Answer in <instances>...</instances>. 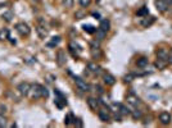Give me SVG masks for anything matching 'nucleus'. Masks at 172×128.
Returning a JSON list of instances; mask_svg holds the SVG:
<instances>
[{
    "label": "nucleus",
    "mask_w": 172,
    "mask_h": 128,
    "mask_svg": "<svg viewBox=\"0 0 172 128\" xmlns=\"http://www.w3.org/2000/svg\"><path fill=\"white\" fill-rule=\"evenodd\" d=\"M15 31L18 32L21 36H28L30 32H31V28H30V26L27 23L19 22V23L15 24Z\"/></svg>",
    "instance_id": "nucleus-1"
},
{
    "label": "nucleus",
    "mask_w": 172,
    "mask_h": 128,
    "mask_svg": "<svg viewBox=\"0 0 172 128\" xmlns=\"http://www.w3.org/2000/svg\"><path fill=\"white\" fill-rule=\"evenodd\" d=\"M41 89H42V86H41V85H39V83L31 85V89H30V93H28V95L32 99H40L41 97Z\"/></svg>",
    "instance_id": "nucleus-2"
},
{
    "label": "nucleus",
    "mask_w": 172,
    "mask_h": 128,
    "mask_svg": "<svg viewBox=\"0 0 172 128\" xmlns=\"http://www.w3.org/2000/svg\"><path fill=\"white\" fill-rule=\"evenodd\" d=\"M75 82H76L77 89H79L80 91H82V92H88V91L90 90L89 83H86V81H84L82 78H80V77H75Z\"/></svg>",
    "instance_id": "nucleus-3"
},
{
    "label": "nucleus",
    "mask_w": 172,
    "mask_h": 128,
    "mask_svg": "<svg viewBox=\"0 0 172 128\" xmlns=\"http://www.w3.org/2000/svg\"><path fill=\"white\" fill-rule=\"evenodd\" d=\"M30 89H31V85L28 82H21L18 85V87H17V90L19 91L21 95L23 96H27L28 93H30Z\"/></svg>",
    "instance_id": "nucleus-4"
},
{
    "label": "nucleus",
    "mask_w": 172,
    "mask_h": 128,
    "mask_svg": "<svg viewBox=\"0 0 172 128\" xmlns=\"http://www.w3.org/2000/svg\"><path fill=\"white\" fill-rule=\"evenodd\" d=\"M156 8H157V10L162 12V13H165L168 10V3L166 2V0H156Z\"/></svg>",
    "instance_id": "nucleus-5"
},
{
    "label": "nucleus",
    "mask_w": 172,
    "mask_h": 128,
    "mask_svg": "<svg viewBox=\"0 0 172 128\" xmlns=\"http://www.w3.org/2000/svg\"><path fill=\"white\" fill-rule=\"evenodd\" d=\"M126 100H127V102L128 104H131V105H134V106H137V105H140V99L137 97L136 95H134V93H128V95L126 96Z\"/></svg>",
    "instance_id": "nucleus-6"
},
{
    "label": "nucleus",
    "mask_w": 172,
    "mask_h": 128,
    "mask_svg": "<svg viewBox=\"0 0 172 128\" xmlns=\"http://www.w3.org/2000/svg\"><path fill=\"white\" fill-rule=\"evenodd\" d=\"M103 80H104V83L107 85V86H113V85L116 83L114 76H112L110 73H104V76H103Z\"/></svg>",
    "instance_id": "nucleus-7"
},
{
    "label": "nucleus",
    "mask_w": 172,
    "mask_h": 128,
    "mask_svg": "<svg viewBox=\"0 0 172 128\" xmlns=\"http://www.w3.org/2000/svg\"><path fill=\"white\" fill-rule=\"evenodd\" d=\"M36 32H37V35L40 39H45L48 36V30L45 26H42V24H37L36 26Z\"/></svg>",
    "instance_id": "nucleus-8"
},
{
    "label": "nucleus",
    "mask_w": 172,
    "mask_h": 128,
    "mask_svg": "<svg viewBox=\"0 0 172 128\" xmlns=\"http://www.w3.org/2000/svg\"><path fill=\"white\" fill-rule=\"evenodd\" d=\"M168 58H170V54L166 49H159L157 51V59H161V60H165V62H168Z\"/></svg>",
    "instance_id": "nucleus-9"
},
{
    "label": "nucleus",
    "mask_w": 172,
    "mask_h": 128,
    "mask_svg": "<svg viewBox=\"0 0 172 128\" xmlns=\"http://www.w3.org/2000/svg\"><path fill=\"white\" fill-rule=\"evenodd\" d=\"M88 105H89V108L92 110V112H97L98 106H99V101L95 97H88Z\"/></svg>",
    "instance_id": "nucleus-10"
},
{
    "label": "nucleus",
    "mask_w": 172,
    "mask_h": 128,
    "mask_svg": "<svg viewBox=\"0 0 172 128\" xmlns=\"http://www.w3.org/2000/svg\"><path fill=\"white\" fill-rule=\"evenodd\" d=\"M159 121H161L162 124H165V126L170 124V123H171V114H168L167 112L161 113V114H159Z\"/></svg>",
    "instance_id": "nucleus-11"
},
{
    "label": "nucleus",
    "mask_w": 172,
    "mask_h": 128,
    "mask_svg": "<svg viewBox=\"0 0 172 128\" xmlns=\"http://www.w3.org/2000/svg\"><path fill=\"white\" fill-rule=\"evenodd\" d=\"M154 21H156V18L154 17H152V15H145L144 18H143V21H141V26L143 27H149V26H152L153 23H154Z\"/></svg>",
    "instance_id": "nucleus-12"
},
{
    "label": "nucleus",
    "mask_w": 172,
    "mask_h": 128,
    "mask_svg": "<svg viewBox=\"0 0 172 128\" xmlns=\"http://www.w3.org/2000/svg\"><path fill=\"white\" fill-rule=\"evenodd\" d=\"M57 63H58V65H61V67L66 64V54H64L63 50L58 51V54H57Z\"/></svg>",
    "instance_id": "nucleus-13"
},
{
    "label": "nucleus",
    "mask_w": 172,
    "mask_h": 128,
    "mask_svg": "<svg viewBox=\"0 0 172 128\" xmlns=\"http://www.w3.org/2000/svg\"><path fill=\"white\" fill-rule=\"evenodd\" d=\"M88 69H89L91 73H94V74H99V73L101 72V68H100L97 63H92V62L88 64Z\"/></svg>",
    "instance_id": "nucleus-14"
},
{
    "label": "nucleus",
    "mask_w": 172,
    "mask_h": 128,
    "mask_svg": "<svg viewBox=\"0 0 172 128\" xmlns=\"http://www.w3.org/2000/svg\"><path fill=\"white\" fill-rule=\"evenodd\" d=\"M98 115H99V119L101 122H109L110 121V115L107 110H99L98 112Z\"/></svg>",
    "instance_id": "nucleus-15"
},
{
    "label": "nucleus",
    "mask_w": 172,
    "mask_h": 128,
    "mask_svg": "<svg viewBox=\"0 0 172 128\" xmlns=\"http://www.w3.org/2000/svg\"><path fill=\"white\" fill-rule=\"evenodd\" d=\"M68 47H70V51H71V53H72L75 56L79 55V53L81 51L80 46L77 45V44H75V42H70V45H68Z\"/></svg>",
    "instance_id": "nucleus-16"
},
{
    "label": "nucleus",
    "mask_w": 172,
    "mask_h": 128,
    "mask_svg": "<svg viewBox=\"0 0 172 128\" xmlns=\"http://www.w3.org/2000/svg\"><path fill=\"white\" fill-rule=\"evenodd\" d=\"M99 28L103 30V31H105V32H108L109 28H110V22L108 19H101L100 24H99Z\"/></svg>",
    "instance_id": "nucleus-17"
},
{
    "label": "nucleus",
    "mask_w": 172,
    "mask_h": 128,
    "mask_svg": "<svg viewBox=\"0 0 172 128\" xmlns=\"http://www.w3.org/2000/svg\"><path fill=\"white\" fill-rule=\"evenodd\" d=\"M148 63H149L148 58H145V56H141V58H139V59H137V62H136V65L139 67V68H145V67L148 65Z\"/></svg>",
    "instance_id": "nucleus-18"
},
{
    "label": "nucleus",
    "mask_w": 172,
    "mask_h": 128,
    "mask_svg": "<svg viewBox=\"0 0 172 128\" xmlns=\"http://www.w3.org/2000/svg\"><path fill=\"white\" fill-rule=\"evenodd\" d=\"M9 39V30L8 28H2L0 30V41H4Z\"/></svg>",
    "instance_id": "nucleus-19"
},
{
    "label": "nucleus",
    "mask_w": 172,
    "mask_h": 128,
    "mask_svg": "<svg viewBox=\"0 0 172 128\" xmlns=\"http://www.w3.org/2000/svg\"><path fill=\"white\" fill-rule=\"evenodd\" d=\"M2 18H3L5 22H12V19H13V13H12L11 10H6V12H4V13L2 14Z\"/></svg>",
    "instance_id": "nucleus-20"
},
{
    "label": "nucleus",
    "mask_w": 172,
    "mask_h": 128,
    "mask_svg": "<svg viewBox=\"0 0 172 128\" xmlns=\"http://www.w3.org/2000/svg\"><path fill=\"white\" fill-rule=\"evenodd\" d=\"M59 42H61V37H59V36H54L53 39L48 42V46L49 47H54V46H57L59 44Z\"/></svg>",
    "instance_id": "nucleus-21"
},
{
    "label": "nucleus",
    "mask_w": 172,
    "mask_h": 128,
    "mask_svg": "<svg viewBox=\"0 0 172 128\" xmlns=\"http://www.w3.org/2000/svg\"><path fill=\"white\" fill-rule=\"evenodd\" d=\"M82 28H84V31H85V32L91 33V35H92V33H95V32H97V28L94 27V26H91V24H84V26H82Z\"/></svg>",
    "instance_id": "nucleus-22"
},
{
    "label": "nucleus",
    "mask_w": 172,
    "mask_h": 128,
    "mask_svg": "<svg viewBox=\"0 0 172 128\" xmlns=\"http://www.w3.org/2000/svg\"><path fill=\"white\" fill-rule=\"evenodd\" d=\"M118 113H121L122 115H128V114H130L131 113V110H128L125 105H122V104H118Z\"/></svg>",
    "instance_id": "nucleus-23"
},
{
    "label": "nucleus",
    "mask_w": 172,
    "mask_h": 128,
    "mask_svg": "<svg viewBox=\"0 0 172 128\" xmlns=\"http://www.w3.org/2000/svg\"><path fill=\"white\" fill-rule=\"evenodd\" d=\"M75 121H76V118L73 117L72 113H70V114H68V115L64 118V124L68 126V124H71V123H75Z\"/></svg>",
    "instance_id": "nucleus-24"
},
{
    "label": "nucleus",
    "mask_w": 172,
    "mask_h": 128,
    "mask_svg": "<svg viewBox=\"0 0 172 128\" xmlns=\"http://www.w3.org/2000/svg\"><path fill=\"white\" fill-rule=\"evenodd\" d=\"M130 114L132 115V118H134V119H139V118H141V117H143L141 110H139V109H134V110H131V113H130Z\"/></svg>",
    "instance_id": "nucleus-25"
},
{
    "label": "nucleus",
    "mask_w": 172,
    "mask_h": 128,
    "mask_svg": "<svg viewBox=\"0 0 172 128\" xmlns=\"http://www.w3.org/2000/svg\"><path fill=\"white\" fill-rule=\"evenodd\" d=\"M168 62H165V60H161V59H157L156 62V67L158 68V69H165L166 65H167Z\"/></svg>",
    "instance_id": "nucleus-26"
},
{
    "label": "nucleus",
    "mask_w": 172,
    "mask_h": 128,
    "mask_svg": "<svg viewBox=\"0 0 172 128\" xmlns=\"http://www.w3.org/2000/svg\"><path fill=\"white\" fill-rule=\"evenodd\" d=\"M136 14L139 15V17H145V15H148V14H149V10H148V8H147V6H143L141 9L137 10Z\"/></svg>",
    "instance_id": "nucleus-27"
},
{
    "label": "nucleus",
    "mask_w": 172,
    "mask_h": 128,
    "mask_svg": "<svg viewBox=\"0 0 172 128\" xmlns=\"http://www.w3.org/2000/svg\"><path fill=\"white\" fill-rule=\"evenodd\" d=\"M105 35H107L105 31H103V30H100V28H97V39H98V40H103V39L105 37Z\"/></svg>",
    "instance_id": "nucleus-28"
},
{
    "label": "nucleus",
    "mask_w": 172,
    "mask_h": 128,
    "mask_svg": "<svg viewBox=\"0 0 172 128\" xmlns=\"http://www.w3.org/2000/svg\"><path fill=\"white\" fill-rule=\"evenodd\" d=\"M134 78H135V74H126L125 77H123V81L126 82V83H130V82H132L134 81Z\"/></svg>",
    "instance_id": "nucleus-29"
},
{
    "label": "nucleus",
    "mask_w": 172,
    "mask_h": 128,
    "mask_svg": "<svg viewBox=\"0 0 172 128\" xmlns=\"http://www.w3.org/2000/svg\"><path fill=\"white\" fill-rule=\"evenodd\" d=\"M73 3H75V0H63V5L66 8H72Z\"/></svg>",
    "instance_id": "nucleus-30"
},
{
    "label": "nucleus",
    "mask_w": 172,
    "mask_h": 128,
    "mask_svg": "<svg viewBox=\"0 0 172 128\" xmlns=\"http://www.w3.org/2000/svg\"><path fill=\"white\" fill-rule=\"evenodd\" d=\"M91 54H92V58H95V56H98V58H99V56L101 55L99 47H97V49H91Z\"/></svg>",
    "instance_id": "nucleus-31"
},
{
    "label": "nucleus",
    "mask_w": 172,
    "mask_h": 128,
    "mask_svg": "<svg viewBox=\"0 0 172 128\" xmlns=\"http://www.w3.org/2000/svg\"><path fill=\"white\" fill-rule=\"evenodd\" d=\"M79 3H80V5H81V6L86 8V6H89V5H90L91 0H79Z\"/></svg>",
    "instance_id": "nucleus-32"
},
{
    "label": "nucleus",
    "mask_w": 172,
    "mask_h": 128,
    "mask_svg": "<svg viewBox=\"0 0 172 128\" xmlns=\"http://www.w3.org/2000/svg\"><path fill=\"white\" fill-rule=\"evenodd\" d=\"M6 126V119L4 115L0 114V127H5Z\"/></svg>",
    "instance_id": "nucleus-33"
},
{
    "label": "nucleus",
    "mask_w": 172,
    "mask_h": 128,
    "mask_svg": "<svg viewBox=\"0 0 172 128\" xmlns=\"http://www.w3.org/2000/svg\"><path fill=\"white\" fill-rule=\"evenodd\" d=\"M49 96V92H48V90L42 86V89H41V97H48Z\"/></svg>",
    "instance_id": "nucleus-34"
},
{
    "label": "nucleus",
    "mask_w": 172,
    "mask_h": 128,
    "mask_svg": "<svg viewBox=\"0 0 172 128\" xmlns=\"http://www.w3.org/2000/svg\"><path fill=\"white\" fill-rule=\"evenodd\" d=\"M95 90L98 91V93H100V95H101V93H103V92H104V91H103V89H101L100 86H95Z\"/></svg>",
    "instance_id": "nucleus-35"
},
{
    "label": "nucleus",
    "mask_w": 172,
    "mask_h": 128,
    "mask_svg": "<svg viewBox=\"0 0 172 128\" xmlns=\"http://www.w3.org/2000/svg\"><path fill=\"white\" fill-rule=\"evenodd\" d=\"M92 15H94V17H95V19H97V18L99 19V17H100V15H99V13H92Z\"/></svg>",
    "instance_id": "nucleus-36"
},
{
    "label": "nucleus",
    "mask_w": 172,
    "mask_h": 128,
    "mask_svg": "<svg viewBox=\"0 0 172 128\" xmlns=\"http://www.w3.org/2000/svg\"><path fill=\"white\" fill-rule=\"evenodd\" d=\"M168 63H171L172 64V54L170 55V58H168Z\"/></svg>",
    "instance_id": "nucleus-37"
},
{
    "label": "nucleus",
    "mask_w": 172,
    "mask_h": 128,
    "mask_svg": "<svg viewBox=\"0 0 172 128\" xmlns=\"http://www.w3.org/2000/svg\"><path fill=\"white\" fill-rule=\"evenodd\" d=\"M166 2L168 3V5H172V0H166Z\"/></svg>",
    "instance_id": "nucleus-38"
},
{
    "label": "nucleus",
    "mask_w": 172,
    "mask_h": 128,
    "mask_svg": "<svg viewBox=\"0 0 172 128\" xmlns=\"http://www.w3.org/2000/svg\"><path fill=\"white\" fill-rule=\"evenodd\" d=\"M33 2H36V3H39V2H41V0H33Z\"/></svg>",
    "instance_id": "nucleus-39"
}]
</instances>
